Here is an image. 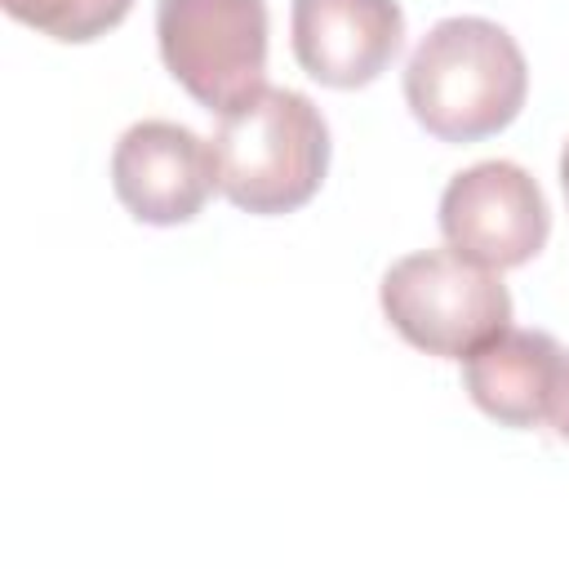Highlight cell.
<instances>
[{"label": "cell", "mask_w": 569, "mask_h": 569, "mask_svg": "<svg viewBox=\"0 0 569 569\" xmlns=\"http://www.w3.org/2000/svg\"><path fill=\"white\" fill-rule=\"evenodd\" d=\"M156 40L169 76L200 107L227 116L262 89L267 0H160Z\"/></svg>", "instance_id": "4"}, {"label": "cell", "mask_w": 569, "mask_h": 569, "mask_svg": "<svg viewBox=\"0 0 569 569\" xmlns=\"http://www.w3.org/2000/svg\"><path fill=\"white\" fill-rule=\"evenodd\" d=\"M525 93V53L516 36L489 18L436 22L405 67V102L440 142H480L502 133L520 116Z\"/></svg>", "instance_id": "1"}, {"label": "cell", "mask_w": 569, "mask_h": 569, "mask_svg": "<svg viewBox=\"0 0 569 569\" xmlns=\"http://www.w3.org/2000/svg\"><path fill=\"white\" fill-rule=\"evenodd\" d=\"M378 298L382 316L409 347L445 360H462L511 325V293L498 271L458 249H422L391 262Z\"/></svg>", "instance_id": "3"}, {"label": "cell", "mask_w": 569, "mask_h": 569, "mask_svg": "<svg viewBox=\"0 0 569 569\" xmlns=\"http://www.w3.org/2000/svg\"><path fill=\"white\" fill-rule=\"evenodd\" d=\"M547 418L551 427L569 440V351H560V365H556V382H551V405H547Z\"/></svg>", "instance_id": "10"}, {"label": "cell", "mask_w": 569, "mask_h": 569, "mask_svg": "<svg viewBox=\"0 0 569 569\" xmlns=\"http://www.w3.org/2000/svg\"><path fill=\"white\" fill-rule=\"evenodd\" d=\"M218 191L244 213L302 209L329 169V124L298 89L262 84L249 102L222 116L213 142Z\"/></svg>", "instance_id": "2"}, {"label": "cell", "mask_w": 569, "mask_h": 569, "mask_svg": "<svg viewBox=\"0 0 569 569\" xmlns=\"http://www.w3.org/2000/svg\"><path fill=\"white\" fill-rule=\"evenodd\" d=\"M560 187H565V200H569V142L560 151Z\"/></svg>", "instance_id": "11"}, {"label": "cell", "mask_w": 569, "mask_h": 569, "mask_svg": "<svg viewBox=\"0 0 569 569\" xmlns=\"http://www.w3.org/2000/svg\"><path fill=\"white\" fill-rule=\"evenodd\" d=\"M560 347L542 329H498L462 356V382L480 413L502 427H538L551 405Z\"/></svg>", "instance_id": "8"}, {"label": "cell", "mask_w": 569, "mask_h": 569, "mask_svg": "<svg viewBox=\"0 0 569 569\" xmlns=\"http://www.w3.org/2000/svg\"><path fill=\"white\" fill-rule=\"evenodd\" d=\"M293 58L329 89H360L387 71L405 40L396 0H293Z\"/></svg>", "instance_id": "7"}, {"label": "cell", "mask_w": 569, "mask_h": 569, "mask_svg": "<svg viewBox=\"0 0 569 569\" xmlns=\"http://www.w3.org/2000/svg\"><path fill=\"white\" fill-rule=\"evenodd\" d=\"M445 244L462 258L507 271L525 267L551 231V209L542 187L516 160H480L449 178L440 196Z\"/></svg>", "instance_id": "5"}, {"label": "cell", "mask_w": 569, "mask_h": 569, "mask_svg": "<svg viewBox=\"0 0 569 569\" xmlns=\"http://www.w3.org/2000/svg\"><path fill=\"white\" fill-rule=\"evenodd\" d=\"M9 18L62 40V44H84L120 27L133 9V0H0Z\"/></svg>", "instance_id": "9"}, {"label": "cell", "mask_w": 569, "mask_h": 569, "mask_svg": "<svg viewBox=\"0 0 569 569\" xmlns=\"http://www.w3.org/2000/svg\"><path fill=\"white\" fill-rule=\"evenodd\" d=\"M111 187L138 222H191L218 187L213 151L178 120H138L111 151Z\"/></svg>", "instance_id": "6"}]
</instances>
